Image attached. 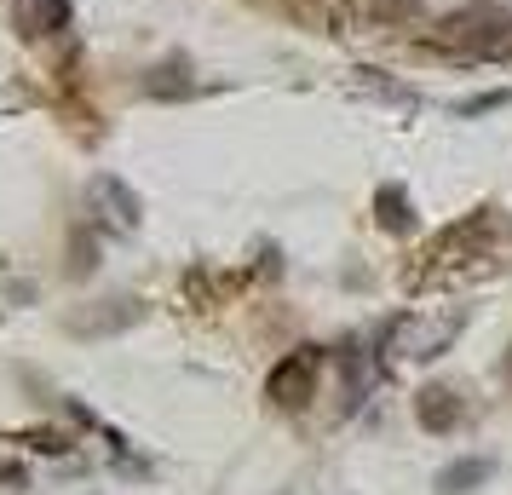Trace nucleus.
Instances as JSON below:
<instances>
[{
	"label": "nucleus",
	"mask_w": 512,
	"mask_h": 495,
	"mask_svg": "<svg viewBox=\"0 0 512 495\" xmlns=\"http://www.w3.org/2000/svg\"><path fill=\"white\" fill-rule=\"evenodd\" d=\"M380 225H386V231H403V225H409V213H403V196H397V190H380Z\"/></svg>",
	"instance_id": "nucleus-7"
},
{
	"label": "nucleus",
	"mask_w": 512,
	"mask_h": 495,
	"mask_svg": "<svg viewBox=\"0 0 512 495\" xmlns=\"http://www.w3.org/2000/svg\"><path fill=\"white\" fill-rule=\"evenodd\" d=\"M317 369H323V357L311 352V346H305V352H288L277 369H271V380H265V398L282 403V409L305 403L311 398V386H317Z\"/></svg>",
	"instance_id": "nucleus-4"
},
{
	"label": "nucleus",
	"mask_w": 512,
	"mask_h": 495,
	"mask_svg": "<svg viewBox=\"0 0 512 495\" xmlns=\"http://www.w3.org/2000/svg\"><path fill=\"white\" fill-rule=\"evenodd\" d=\"M415 415H420V426L426 432H449V426L461 421V403H455V392L449 386H426L415 398Z\"/></svg>",
	"instance_id": "nucleus-5"
},
{
	"label": "nucleus",
	"mask_w": 512,
	"mask_h": 495,
	"mask_svg": "<svg viewBox=\"0 0 512 495\" xmlns=\"http://www.w3.org/2000/svg\"><path fill=\"white\" fill-rule=\"evenodd\" d=\"M455 329H461V317H438V323H420V317H403L392 329V340H386V352L403 363V357H415V363H426V357H438L449 340H455Z\"/></svg>",
	"instance_id": "nucleus-3"
},
{
	"label": "nucleus",
	"mask_w": 512,
	"mask_h": 495,
	"mask_svg": "<svg viewBox=\"0 0 512 495\" xmlns=\"http://www.w3.org/2000/svg\"><path fill=\"white\" fill-rule=\"evenodd\" d=\"M420 24V0H340L334 29L340 35H386V29Z\"/></svg>",
	"instance_id": "nucleus-2"
},
{
	"label": "nucleus",
	"mask_w": 512,
	"mask_h": 495,
	"mask_svg": "<svg viewBox=\"0 0 512 495\" xmlns=\"http://www.w3.org/2000/svg\"><path fill=\"white\" fill-rule=\"evenodd\" d=\"M489 472H495L489 461H455V467H443V472H438V490H443V495L472 490V484H484Z\"/></svg>",
	"instance_id": "nucleus-6"
},
{
	"label": "nucleus",
	"mask_w": 512,
	"mask_h": 495,
	"mask_svg": "<svg viewBox=\"0 0 512 495\" xmlns=\"http://www.w3.org/2000/svg\"><path fill=\"white\" fill-rule=\"evenodd\" d=\"M438 52H461V58H484V64H501L512 58V12H495V6H472L461 18L438 24V35H426Z\"/></svg>",
	"instance_id": "nucleus-1"
}]
</instances>
